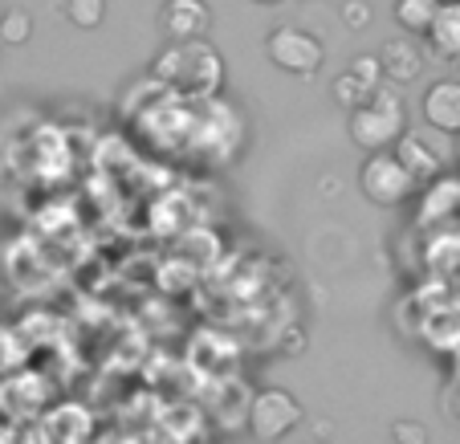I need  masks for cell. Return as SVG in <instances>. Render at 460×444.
<instances>
[{"label":"cell","instance_id":"cell-1","mask_svg":"<svg viewBox=\"0 0 460 444\" xmlns=\"http://www.w3.org/2000/svg\"><path fill=\"white\" fill-rule=\"evenodd\" d=\"M147 74L155 86H172L191 98H212L225 86V58H220V49L212 41L164 45Z\"/></svg>","mask_w":460,"mask_h":444},{"label":"cell","instance_id":"cell-2","mask_svg":"<svg viewBox=\"0 0 460 444\" xmlns=\"http://www.w3.org/2000/svg\"><path fill=\"white\" fill-rule=\"evenodd\" d=\"M347 131L367 155H375V151H391L403 135H408V111H403V98L391 86H379L363 106L350 111Z\"/></svg>","mask_w":460,"mask_h":444},{"label":"cell","instance_id":"cell-3","mask_svg":"<svg viewBox=\"0 0 460 444\" xmlns=\"http://www.w3.org/2000/svg\"><path fill=\"white\" fill-rule=\"evenodd\" d=\"M305 408L294 392L286 387H261L252 392L249 408H244V424H249V436L261 444H278L302 424Z\"/></svg>","mask_w":460,"mask_h":444},{"label":"cell","instance_id":"cell-4","mask_svg":"<svg viewBox=\"0 0 460 444\" xmlns=\"http://www.w3.org/2000/svg\"><path fill=\"white\" fill-rule=\"evenodd\" d=\"M358 188H363V196L371 204H379V209H395V204L411 200L416 196L420 183L408 175V167L395 159V151H375V155L363 159V167H358Z\"/></svg>","mask_w":460,"mask_h":444},{"label":"cell","instance_id":"cell-5","mask_svg":"<svg viewBox=\"0 0 460 444\" xmlns=\"http://www.w3.org/2000/svg\"><path fill=\"white\" fill-rule=\"evenodd\" d=\"M265 58L278 66V70L294 74V78H314L326 61V49L314 33L297 25H278L270 37H265Z\"/></svg>","mask_w":460,"mask_h":444},{"label":"cell","instance_id":"cell-6","mask_svg":"<svg viewBox=\"0 0 460 444\" xmlns=\"http://www.w3.org/2000/svg\"><path fill=\"white\" fill-rule=\"evenodd\" d=\"M94 436V412L78 400L49 404L37 420V444H90Z\"/></svg>","mask_w":460,"mask_h":444},{"label":"cell","instance_id":"cell-7","mask_svg":"<svg viewBox=\"0 0 460 444\" xmlns=\"http://www.w3.org/2000/svg\"><path fill=\"white\" fill-rule=\"evenodd\" d=\"M208 29H212L208 0H164L159 4V33L167 37V45L208 41Z\"/></svg>","mask_w":460,"mask_h":444},{"label":"cell","instance_id":"cell-8","mask_svg":"<svg viewBox=\"0 0 460 444\" xmlns=\"http://www.w3.org/2000/svg\"><path fill=\"white\" fill-rule=\"evenodd\" d=\"M420 114L432 131L460 135V78H440L424 90L420 98Z\"/></svg>","mask_w":460,"mask_h":444},{"label":"cell","instance_id":"cell-9","mask_svg":"<svg viewBox=\"0 0 460 444\" xmlns=\"http://www.w3.org/2000/svg\"><path fill=\"white\" fill-rule=\"evenodd\" d=\"M379 70H383V78L387 82H416L420 78V70H424V53H420V45L416 41H403V37H395V41H387L379 53Z\"/></svg>","mask_w":460,"mask_h":444},{"label":"cell","instance_id":"cell-10","mask_svg":"<svg viewBox=\"0 0 460 444\" xmlns=\"http://www.w3.org/2000/svg\"><path fill=\"white\" fill-rule=\"evenodd\" d=\"M395 159H400L403 167H408V175L416 183H432V180H440V172H444V159L436 155L432 147L424 143V135H403L400 143H395Z\"/></svg>","mask_w":460,"mask_h":444},{"label":"cell","instance_id":"cell-11","mask_svg":"<svg viewBox=\"0 0 460 444\" xmlns=\"http://www.w3.org/2000/svg\"><path fill=\"white\" fill-rule=\"evenodd\" d=\"M424 37H428V49L440 61H460V4H440L432 29Z\"/></svg>","mask_w":460,"mask_h":444},{"label":"cell","instance_id":"cell-12","mask_svg":"<svg viewBox=\"0 0 460 444\" xmlns=\"http://www.w3.org/2000/svg\"><path fill=\"white\" fill-rule=\"evenodd\" d=\"M436 9H440V0H395L391 17H395V25H400L403 33L424 37L436 21Z\"/></svg>","mask_w":460,"mask_h":444},{"label":"cell","instance_id":"cell-13","mask_svg":"<svg viewBox=\"0 0 460 444\" xmlns=\"http://www.w3.org/2000/svg\"><path fill=\"white\" fill-rule=\"evenodd\" d=\"M29 37H33V17L25 9L0 13V45H25Z\"/></svg>","mask_w":460,"mask_h":444},{"label":"cell","instance_id":"cell-14","mask_svg":"<svg viewBox=\"0 0 460 444\" xmlns=\"http://www.w3.org/2000/svg\"><path fill=\"white\" fill-rule=\"evenodd\" d=\"M66 17L74 29H98L106 21V0H66Z\"/></svg>","mask_w":460,"mask_h":444},{"label":"cell","instance_id":"cell-15","mask_svg":"<svg viewBox=\"0 0 460 444\" xmlns=\"http://www.w3.org/2000/svg\"><path fill=\"white\" fill-rule=\"evenodd\" d=\"M371 94H375V90H367L363 82L350 78V74H339V78L331 82V98H334L339 106H350V111H355V106H363Z\"/></svg>","mask_w":460,"mask_h":444},{"label":"cell","instance_id":"cell-16","mask_svg":"<svg viewBox=\"0 0 460 444\" xmlns=\"http://www.w3.org/2000/svg\"><path fill=\"white\" fill-rule=\"evenodd\" d=\"M347 74L363 82L367 90H379L383 86V70H379V58H375V53H358V58H350Z\"/></svg>","mask_w":460,"mask_h":444},{"label":"cell","instance_id":"cell-17","mask_svg":"<svg viewBox=\"0 0 460 444\" xmlns=\"http://www.w3.org/2000/svg\"><path fill=\"white\" fill-rule=\"evenodd\" d=\"M391 436H395V444H428V428L420 420H395Z\"/></svg>","mask_w":460,"mask_h":444},{"label":"cell","instance_id":"cell-18","mask_svg":"<svg viewBox=\"0 0 460 444\" xmlns=\"http://www.w3.org/2000/svg\"><path fill=\"white\" fill-rule=\"evenodd\" d=\"M342 25L347 29L371 25V4H367V0H347V4H342Z\"/></svg>","mask_w":460,"mask_h":444},{"label":"cell","instance_id":"cell-19","mask_svg":"<svg viewBox=\"0 0 460 444\" xmlns=\"http://www.w3.org/2000/svg\"><path fill=\"white\" fill-rule=\"evenodd\" d=\"M0 444H37V428L0 420Z\"/></svg>","mask_w":460,"mask_h":444},{"label":"cell","instance_id":"cell-20","mask_svg":"<svg viewBox=\"0 0 460 444\" xmlns=\"http://www.w3.org/2000/svg\"><path fill=\"white\" fill-rule=\"evenodd\" d=\"M252 4H278V0H252Z\"/></svg>","mask_w":460,"mask_h":444},{"label":"cell","instance_id":"cell-21","mask_svg":"<svg viewBox=\"0 0 460 444\" xmlns=\"http://www.w3.org/2000/svg\"><path fill=\"white\" fill-rule=\"evenodd\" d=\"M440 4H460V0H440Z\"/></svg>","mask_w":460,"mask_h":444}]
</instances>
